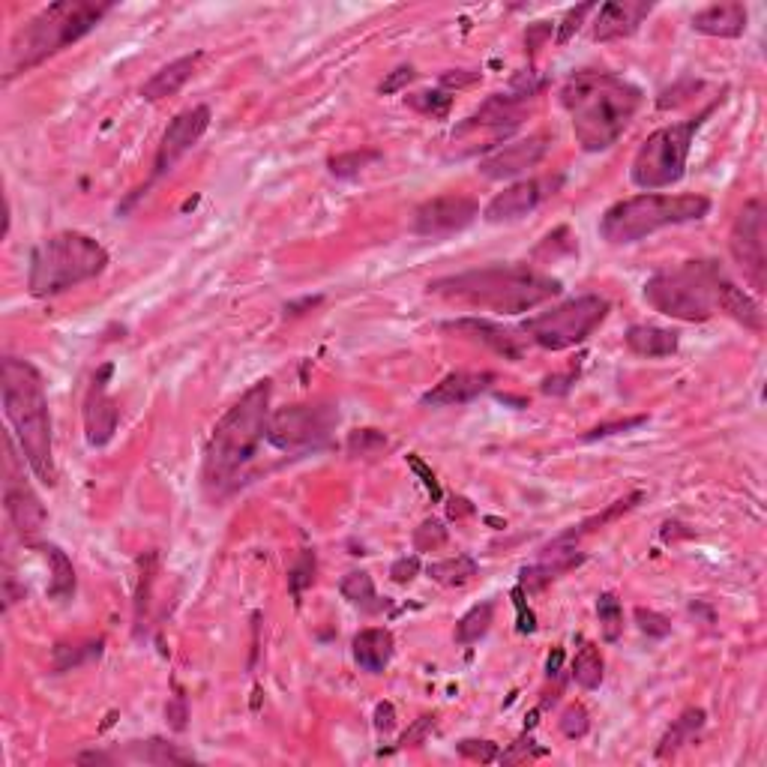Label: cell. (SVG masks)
Here are the masks:
<instances>
[{
    "mask_svg": "<svg viewBox=\"0 0 767 767\" xmlns=\"http://www.w3.org/2000/svg\"><path fill=\"white\" fill-rule=\"evenodd\" d=\"M711 111H714V105L705 108L693 120L672 123V126H663L654 135H648V141L639 147V153L633 159V168H630L633 183L645 192H657V189H666V186L678 183L687 174V159H690V150H693V138H696L699 126L711 117Z\"/></svg>",
    "mask_w": 767,
    "mask_h": 767,
    "instance_id": "9",
    "label": "cell"
},
{
    "mask_svg": "<svg viewBox=\"0 0 767 767\" xmlns=\"http://www.w3.org/2000/svg\"><path fill=\"white\" fill-rule=\"evenodd\" d=\"M417 573H420V558L417 555H405V558L393 561V567H390V579L396 585H411L417 579Z\"/></svg>",
    "mask_w": 767,
    "mask_h": 767,
    "instance_id": "50",
    "label": "cell"
},
{
    "mask_svg": "<svg viewBox=\"0 0 767 767\" xmlns=\"http://www.w3.org/2000/svg\"><path fill=\"white\" fill-rule=\"evenodd\" d=\"M513 603H516V609H519V633H534V630H537V618H534V612L528 609L525 591H522V588L513 591Z\"/></svg>",
    "mask_w": 767,
    "mask_h": 767,
    "instance_id": "54",
    "label": "cell"
},
{
    "mask_svg": "<svg viewBox=\"0 0 767 767\" xmlns=\"http://www.w3.org/2000/svg\"><path fill=\"white\" fill-rule=\"evenodd\" d=\"M339 423V411L330 402H315V405H291L279 408L270 414L267 426V441L282 450V453H309L321 450L333 429Z\"/></svg>",
    "mask_w": 767,
    "mask_h": 767,
    "instance_id": "11",
    "label": "cell"
},
{
    "mask_svg": "<svg viewBox=\"0 0 767 767\" xmlns=\"http://www.w3.org/2000/svg\"><path fill=\"white\" fill-rule=\"evenodd\" d=\"M429 294L504 315H522L561 294V279L528 264H495L429 282Z\"/></svg>",
    "mask_w": 767,
    "mask_h": 767,
    "instance_id": "3",
    "label": "cell"
},
{
    "mask_svg": "<svg viewBox=\"0 0 767 767\" xmlns=\"http://www.w3.org/2000/svg\"><path fill=\"white\" fill-rule=\"evenodd\" d=\"M735 282L723 273L717 261H687L654 273L645 282V300L678 321H708L723 312Z\"/></svg>",
    "mask_w": 767,
    "mask_h": 767,
    "instance_id": "6",
    "label": "cell"
},
{
    "mask_svg": "<svg viewBox=\"0 0 767 767\" xmlns=\"http://www.w3.org/2000/svg\"><path fill=\"white\" fill-rule=\"evenodd\" d=\"M447 513H450V519H462V516H471L474 507H471V501H465V498H450Z\"/></svg>",
    "mask_w": 767,
    "mask_h": 767,
    "instance_id": "58",
    "label": "cell"
},
{
    "mask_svg": "<svg viewBox=\"0 0 767 767\" xmlns=\"http://www.w3.org/2000/svg\"><path fill=\"white\" fill-rule=\"evenodd\" d=\"M645 423H648V417H645V414H639V417H630V420L600 423V426H594L591 432H585L582 438H585V441H597V438H609V435H621V432L639 429V426H645Z\"/></svg>",
    "mask_w": 767,
    "mask_h": 767,
    "instance_id": "47",
    "label": "cell"
},
{
    "mask_svg": "<svg viewBox=\"0 0 767 767\" xmlns=\"http://www.w3.org/2000/svg\"><path fill=\"white\" fill-rule=\"evenodd\" d=\"M588 729H591V717H588V711H585L582 705H570V708L561 714V732H564V738L579 741V738L588 735Z\"/></svg>",
    "mask_w": 767,
    "mask_h": 767,
    "instance_id": "43",
    "label": "cell"
},
{
    "mask_svg": "<svg viewBox=\"0 0 767 767\" xmlns=\"http://www.w3.org/2000/svg\"><path fill=\"white\" fill-rule=\"evenodd\" d=\"M564 186V177L555 174V177H534V180H522V183H513L507 186L504 192H498L486 210H483V219L492 222V225H501V222H516L528 213H534L543 201H549L552 195H558V189Z\"/></svg>",
    "mask_w": 767,
    "mask_h": 767,
    "instance_id": "14",
    "label": "cell"
},
{
    "mask_svg": "<svg viewBox=\"0 0 767 767\" xmlns=\"http://www.w3.org/2000/svg\"><path fill=\"white\" fill-rule=\"evenodd\" d=\"M561 105L573 120V135L588 153L609 150L642 108V90L603 69H582L561 87Z\"/></svg>",
    "mask_w": 767,
    "mask_h": 767,
    "instance_id": "1",
    "label": "cell"
},
{
    "mask_svg": "<svg viewBox=\"0 0 767 767\" xmlns=\"http://www.w3.org/2000/svg\"><path fill=\"white\" fill-rule=\"evenodd\" d=\"M408 465H411V471H414V474L423 480V486L429 489L432 501H441V498H444V492H441V483H438V480H435V474L426 468V462H423L420 456H414V453H411V456H408Z\"/></svg>",
    "mask_w": 767,
    "mask_h": 767,
    "instance_id": "52",
    "label": "cell"
},
{
    "mask_svg": "<svg viewBox=\"0 0 767 767\" xmlns=\"http://www.w3.org/2000/svg\"><path fill=\"white\" fill-rule=\"evenodd\" d=\"M165 720H168V726H171L174 732H186V726H189V702H186V696H183L180 690L168 699V705H165Z\"/></svg>",
    "mask_w": 767,
    "mask_h": 767,
    "instance_id": "48",
    "label": "cell"
},
{
    "mask_svg": "<svg viewBox=\"0 0 767 767\" xmlns=\"http://www.w3.org/2000/svg\"><path fill=\"white\" fill-rule=\"evenodd\" d=\"M597 618H600V630H603V639H606V642H618V639L624 636V606H621V600H618L612 591L600 594V600H597Z\"/></svg>",
    "mask_w": 767,
    "mask_h": 767,
    "instance_id": "35",
    "label": "cell"
},
{
    "mask_svg": "<svg viewBox=\"0 0 767 767\" xmlns=\"http://www.w3.org/2000/svg\"><path fill=\"white\" fill-rule=\"evenodd\" d=\"M711 213V201L705 195H663L645 192L612 204L600 219V237L612 246H630L651 237L660 228L699 222Z\"/></svg>",
    "mask_w": 767,
    "mask_h": 767,
    "instance_id": "8",
    "label": "cell"
},
{
    "mask_svg": "<svg viewBox=\"0 0 767 767\" xmlns=\"http://www.w3.org/2000/svg\"><path fill=\"white\" fill-rule=\"evenodd\" d=\"M606 663H603V654L594 648V645H585L576 660H573V681L582 687V690H597L606 678Z\"/></svg>",
    "mask_w": 767,
    "mask_h": 767,
    "instance_id": "33",
    "label": "cell"
},
{
    "mask_svg": "<svg viewBox=\"0 0 767 767\" xmlns=\"http://www.w3.org/2000/svg\"><path fill=\"white\" fill-rule=\"evenodd\" d=\"M477 561L471 555H456V558H444V561H432L426 567L429 579L444 585V588H459L465 582H471L477 576Z\"/></svg>",
    "mask_w": 767,
    "mask_h": 767,
    "instance_id": "31",
    "label": "cell"
},
{
    "mask_svg": "<svg viewBox=\"0 0 767 767\" xmlns=\"http://www.w3.org/2000/svg\"><path fill=\"white\" fill-rule=\"evenodd\" d=\"M492 621H495V606L492 603H480L474 606L471 612H465L456 624V645H474L480 642L489 630H492Z\"/></svg>",
    "mask_w": 767,
    "mask_h": 767,
    "instance_id": "32",
    "label": "cell"
},
{
    "mask_svg": "<svg viewBox=\"0 0 767 767\" xmlns=\"http://www.w3.org/2000/svg\"><path fill=\"white\" fill-rule=\"evenodd\" d=\"M207 126H210V108L207 105H195V108L180 111L168 123V129L162 132V141H159V150H156V159H153V180L165 177L201 141Z\"/></svg>",
    "mask_w": 767,
    "mask_h": 767,
    "instance_id": "15",
    "label": "cell"
},
{
    "mask_svg": "<svg viewBox=\"0 0 767 767\" xmlns=\"http://www.w3.org/2000/svg\"><path fill=\"white\" fill-rule=\"evenodd\" d=\"M636 624H639V630L648 636V639H666L669 633H672V624H669V618H663L660 612H654V609H636Z\"/></svg>",
    "mask_w": 767,
    "mask_h": 767,
    "instance_id": "45",
    "label": "cell"
},
{
    "mask_svg": "<svg viewBox=\"0 0 767 767\" xmlns=\"http://www.w3.org/2000/svg\"><path fill=\"white\" fill-rule=\"evenodd\" d=\"M381 153H375V150H351V153H339V156H333L327 165H330V174L333 177H354V174H360L369 162H375Z\"/></svg>",
    "mask_w": 767,
    "mask_h": 767,
    "instance_id": "38",
    "label": "cell"
},
{
    "mask_svg": "<svg viewBox=\"0 0 767 767\" xmlns=\"http://www.w3.org/2000/svg\"><path fill=\"white\" fill-rule=\"evenodd\" d=\"M447 543V528L438 519H426L417 531H414V546L417 552H432L438 546Z\"/></svg>",
    "mask_w": 767,
    "mask_h": 767,
    "instance_id": "42",
    "label": "cell"
},
{
    "mask_svg": "<svg viewBox=\"0 0 767 767\" xmlns=\"http://www.w3.org/2000/svg\"><path fill=\"white\" fill-rule=\"evenodd\" d=\"M99 654H102V639L84 642V645H57V648H54L51 666H54V672L60 675V672L78 669V666H84V663H90V660H99Z\"/></svg>",
    "mask_w": 767,
    "mask_h": 767,
    "instance_id": "34",
    "label": "cell"
},
{
    "mask_svg": "<svg viewBox=\"0 0 767 767\" xmlns=\"http://www.w3.org/2000/svg\"><path fill=\"white\" fill-rule=\"evenodd\" d=\"M0 393H3V414L21 447V459L30 465L39 483L54 486L57 471H54L51 417H48V396H45L42 375L27 360L3 357Z\"/></svg>",
    "mask_w": 767,
    "mask_h": 767,
    "instance_id": "4",
    "label": "cell"
},
{
    "mask_svg": "<svg viewBox=\"0 0 767 767\" xmlns=\"http://www.w3.org/2000/svg\"><path fill=\"white\" fill-rule=\"evenodd\" d=\"M582 564H585V552H579L573 540L558 537L540 552V558L531 567H522L519 588L525 594H537V591H543L546 585H552L555 579H561L564 573H570Z\"/></svg>",
    "mask_w": 767,
    "mask_h": 767,
    "instance_id": "18",
    "label": "cell"
},
{
    "mask_svg": "<svg viewBox=\"0 0 767 767\" xmlns=\"http://www.w3.org/2000/svg\"><path fill=\"white\" fill-rule=\"evenodd\" d=\"M642 501V492H633V495H627V498H621V501H615L609 510H603L600 516H594V519H588V522H582L579 528H573V531H567V534H561L564 540H579L582 534H591V531H600V528H606L609 522H615L618 516H624L627 510H633L636 504Z\"/></svg>",
    "mask_w": 767,
    "mask_h": 767,
    "instance_id": "36",
    "label": "cell"
},
{
    "mask_svg": "<svg viewBox=\"0 0 767 767\" xmlns=\"http://www.w3.org/2000/svg\"><path fill=\"white\" fill-rule=\"evenodd\" d=\"M480 216V204L471 195H438L417 207L411 231L420 237H450L465 231Z\"/></svg>",
    "mask_w": 767,
    "mask_h": 767,
    "instance_id": "13",
    "label": "cell"
},
{
    "mask_svg": "<svg viewBox=\"0 0 767 767\" xmlns=\"http://www.w3.org/2000/svg\"><path fill=\"white\" fill-rule=\"evenodd\" d=\"M702 729H705V711H702V708H687V711L669 726V732L663 735V741H660V747H657V759L675 756L681 747L693 744Z\"/></svg>",
    "mask_w": 767,
    "mask_h": 767,
    "instance_id": "28",
    "label": "cell"
},
{
    "mask_svg": "<svg viewBox=\"0 0 767 767\" xmlns=\"http://www.w3.org/2000/svg\"><path fill=\"white\" fill-rule=\"evenodd\" d=\"M495 372H450L441 384H435L429 393L420 396V405L426 408H450V405H468L495 384Z\"/></svg>",
    "mask_w": 767,
    "mask_h": 767,
    "instance_id": "21",
    "label": "cell"
},
{
    "mask_svg": "<svg viewBox=\"0 0 767 767\" xmlns=\"http://www.w3.org/2000/svg\"><path fill=\"white\" fill-rule=\"evenodd\" d=\"M153 573H156V552H147L141 558V579H138V594H135V621L138 624L150 606V591H153V579H156Z\"/></svg>",
    "mask_w": 767,
    "mask_h": 767,
    "instance_id": "39",
    "label": "cell"
},
{
    "mask_svg": "<svg viewBox=\"0 0 767 767\" xmlns=\"http://www.w3.org/2000/svg\"><path fill=\"white\" fill-rule=\"evenodd\" d=\"M432 729H435V717L432 714H423L420 720H414V726L399 738V747L402 750H408V747H420L429 735H432Z\"/></svg>",
    "mask_w": 767,
    "mask_h": 767,
    "instance_id": "49",
    "label": "cell"
},
{
    "mask_svg": "<svg viewBox=\"0 0 767 767\" xmlns=\"http://www.w3.org/2000/svg\"><path fill=\"white\" fill-rule=\"evenodd\" d=\"M627 348L639 357H651V360H660V357H672L678 351V333L675 330H666V327H654V324H636L627 330L624 336Z\"/></svg>",
    "mask_w": 767,
    "mask_h": 767,
    "instance_id": "26",
    "label": "cell"
},
{
    "mask_svg": "<svg viewBox=\"0 0 767 767\" xmlns=\"http://www.w3.org/2000/svg\"><path fill=\"white\" fill-rule=\"evenodd\" d=\"M597 6L594 3H582V6H573V9H567V15H564V21H561V27H558V36H555V42L558 45H567L576 33H579V27H582V21L594 12Z\"/></svg>",
    "mask_w": 767,
    "mask_h": 767,
    "instance_id": "44",
    "label": "cell"
},
{
    "mask_svg": "<svg viewBox=\"0 0 767 767\" xmlns=\"http://www.w3.org/2000/svg\"><path fill=\"white\" fill-rule=\"evenodd\" d=\"M111 363H105L93 381H90V390H87V399H84V432H87V444L90 447H105L114 432H117V420H120V408L117 402L108 396V378H111Z\"/></svg>",
    "mask_w": 767,
    "mask_h": 767,
    "instance_id": "17",
    "label": "cell"
},
{
    "mask_svg": "<svg viewBox=\"0 0 767 767\" xmlns=\"http://www.w3.org/2000/svg\"><path fill=\"white\" fill-rule=\"evenodd\" d=\"M552 30H555V24L552 21H537V24H531L528 27V33H525V45L531 48V54L546 42V39H552Z\"/></svg>",
    "mask_w": 767,
    "mask_h": 767,
    "instance_id": "55",
    "label": "cell"
},
{
    "mask_svg": "<svg viewBox=\"0 0 767 767\" xmlns=\"http://www.w3.org/2000/svg\"><path fill=\"white\" fill-rule=\"evenodd\" d=\"M408 102H411L417 111L432 114V117H447L450 108H453V96H450L447 90H423V93L411 96Z\"/></svg>",
    "mask_w": 767,
    "mask_h": 767,
    "instance_id": "40",
    "label": "cell"
},
{
    "mask_svg": "<svg viewBox=\"0 0 767 767\" xmlns=\"http://www.w3.org/2000/svg\"><path fill=\"white\" fill-rule=\"evenodd\" d=\"M480 81V72L477 69H450V72H444L441 75V87H471V84H477Z\"/></svg>",
    "mask_w": 767,
    "mask_h": 767,
    "instance_id": "53",
    "label": "cell"
},
{
    "mask_svg": "<svg viewBox=\"0 0 767 767\" xmlns=\"http://www.w3.org/2000/svg\"><path fill=\"white\" fill-rule=\"evenodd\" d=\"M444 330L462 336V339H471V342H480L486 348H492L495 354H501L504 360H522L525 357V342L516 336V330L510 327H501L498 321H489V318H456V321H447Z\"/></svg>",
    "mask_w": 767,
    "mask_h": 767,
    "instance_id": "20",
    "label": "cell"
},
{
    "mask_svg": "<svg viewBox=\"0 0 767 767\" xmlns=\"http://www.w3.org/2000/svg\"><path fill=\"white\" fill-rule=\"evenodd\" d=\"M729 249L735 264L744 270V279L762 294L767 285V249H765V204L753 198L744 204L732 225Z\"/></svg>",
    "mask_w": 767,
    "mask_h": 767,
    "instance_id": "12",
    "label": "cell"
},
{
    "mask_svg": "<svg viewBox=\"0 0 767 767\" xmlns=\"http://www.w3.org/2000/svg\"><path fill=\"white\" fill-rule=\"evenodd\" d=\"M456 750H459L462 759L480 762V765H492V762L501 759V750H498V744H492V741H462Z\"/></svg>",
    "mask_w": 767,
    "mask_h": 767,
    "instance_id": "46",
    "label": "cell"
},
{
    "mask_svg": "<svg viewBox=\"0 0 767 767\" xmlns=\"http://www.w3.org/2000/svg\"><path fill=\"white\" fill-rule=\"evenodd\" d=\"M546 153H549V138L546 135H531V138L513 141V144L489 153L486 159H480L477 171L489 180H513V177L537 168Z\"/></svg>",
    "mask_w": 767,
    "mask_h": 767,
    "instance_id": "19",
    "label": "cell"
},
{
    "mask_svg": "<svg viewBox=\"0 0 767 767\" xmlns=\"http://www.w3.org/2000/svg\"><path fill=\"white\" fill-rule=\"evenodd\" d=\"M198 60H201V51L171 60L168 66H162L159 72H153V75L144 81L141 96H144L147 102H159V99H165V96H174V93H177V90H180L189 78H192V72H195Z\"/></svg>",
    "mask_w": 767,
    "mask_h": 767,
    "instance_id": "25",
    "label": "cell"
},
{
    "mask_svg": "<svg viewBox=\"0 0 767 767\" xmlns=\"http://www.w3.org/2000/svg\"><path fill=\"white\" fill-rule=\"evenodd\" d=\"M561 666H564V651H561V648H555V651H552V657H549V663H546L549 678H558V675H561Z\"/></svg>",
    "mask_w": 767,
    "mask_h": 767,
    "instance_id": "59",
    "label": "cell"
},
{
    "mask_svg": "<svg viewBox=\"0 0 767 767\" xmlns=\"http://www.w3.org/2000/svg\"><path fill=\"white\" fill-rule=\"evenodd\" d=\"M270 381H258L249 387L213 426L207 450H204V486L219 498L231 492L249 462L255 459L261 441L267 438L270 426Z\"/></svg>",
    "mask_w": 767,
    "mask_h": 767,
    "instance_id": "2",
    "label": "cell"
},
{
    "mask_svg": "<svg viewBox=\"0 0 767 767\" xmlns=\"http://www.w3.org/2000/svg\"><path fill=\"white\" fill-rule=\"evenodd\" d=\"M393 726H396V708L390 702H381L375 708V729L387 735V732H393Z\"/></svg>",
    "mask_w": 767,
    "mask_h": 767,
    "instance_id": "57",
    "label": "cell"
},
{
    "mask_svg": "<svg viewBox=\"0 0 767 767\" xmlns=\"http://www.w3.org/2000/svg\"><path fill=\"white\" fill-rule=\"evenodd\" d=\"M651 12H654V3H645V0L606 3V6H600V12L594 18V39L597 42H612V39L633 36Z\"/></svg>",
    "mask_w": 767,
    "mask_h": 767,
    "instance_id": "22",
    "label": "cell"
},
{
    "mask_svg": "<svg viewBox=\"0 0 767 767\" xmlns=\"http://www.w3.org/2000/svg\"><path fill=\"white\" fill-rule=\"evenodd\" d=\"M393 651H396L393 633L384 627H369L354 636V660L369 675H381L390 666Z\"/></svg>",
    "mask_w": 767,
    "mask_h": 767,
    "instance_id": "24",
    "label": "cell"
},
{
    "mask_svg": "<svg viewBox=\"0 0 767 767\" xmlns=\"http://www.w3.org/2000/svg\"><path fill=\"white\" fill-rule=\"evenodd\" d=\"M387 444H390L387 435L378 432V429H357V432L348 435V453L354 459H372L381 450H387Z\"/></svg>",
    "mask_w": 767,
    "mask_h": 767,
    "instance_id": "37",
    "label": "cell"
},
{
    "mask_svg": "<svg viewBox=\"0 0 767 767\" xmlns=\"http://www.w3.org/2000/svg\"><path fill=\"white\" fill-rule=\"evenodd\" d=\"M45 552V558L51 561V579H48V597L51 600H69L75 594V570H72V561L66 558L63 549L45 543L39 546Z\"/></svg>",
    "mask_w": 767,
    "mask_h": 767,
    "instance_id": "30",
    "label": "cell"
},
{
    "mask_svg": "<svg viewBox=\"0 0 767 767\" xmlns=\"http://www.w3.org/2000/svg\"><path fill=\"white\" fill-rule=\"evenodd\" d=\"M108 267V252L99 240L81 231H60L36 243L30 252L27 288L33 297H57Z\"/></svg>",
    "mask_w": 767,
    "mask_h": 767,
    "instance_id": "7",
    "label": "cell"
},
{
    "mask_svg": "<svg viewBox=\"0 0 767 767\" xmlns=\"http://www.w3.org/2000/svg\"><path fill=\"white\" fill-rule=\"evenodd\" d=\"M111 9L114 3H96V0H60L45 6L12 36L3 78L9 81L21 72H30L42 60L69 48L72 42L87 36Z\"/></svg>",
    "mask_w": 767,
    "mask_h": 767,
    "instance_id": "5",
    "label": "cell"
},
{
    "mask_svg": "<svg viewBox=\"0 0 767 767\" xmlns=\"http://www.w3.org/2000/svg\"><path fill=\"white\" fill-rule=\"evenodd\" d=\"M114 762H138V765H192L195 759L174 744L165 741H135L123 753H114Z\"/></svg>",
    "mask_w": 767,
    "mask_h": 767,
    "instance_id": "27",
    "label": "cell"
},
{
    "mask_svg": "<svg viewBox=\"0 0 767 767\" xmlns=\"http://www.w3.org/2000/svg\"><path fill=\"white\" fill-rule=\"evenodd\" d=\"M576 378H579V372L549 375V378L543 381V393H549V396H564V393H570V387L576 384Z\"/></svg>",
    "mask_w": 767,
    "mask_h": 767,
    "instance_id": "56",
    "label": "cell"
},
{
    "mask_svg": "<svg viewBox=\"0 0 767 767\" xmlns=\"http://www.w3.org/2000/svg\"><path fill=\"white\" fill-rule=\"evenodd\" d=\"M3 504H6V516L12 522V528L18 531V537L24 543H33L42 528L48 525V513L39 501V495L12 471V459L6 453V480H3Z\"/></svg>",
    "mask_w": 767,
    "mask_h": 767,
    "instance_id": "16",
    "label": "cell"
},
{
    "mask_svg": "<svg viewBox=\"0 0 767 767\" xmlns=\"http://www.w3.org/2000/svg\"><path fill=\"white\" fill-rule=\"evenodd\" d=\"M609 315V300L600 294H582L561 306L540 312L522 324V333L546 351H567L582 345Z\"/></svg>",
    "mask_w": 767,
    "mask_h": 767,
    "instance_id": "10",
    "label": "cell"
},
{
    "mask_svg": "<svg viewBox=\"0 0 767 767\" xmlns=\"http://www.w3.org/2000/svg\"><path fill=\"white\" fill-rule=\"evenodd\" d=\"M414 78H417L414 66H399V69H393V72L381 81V87H378V90H381L384 96H393V93L405 90Z\"/></svg>",
    "mask_w": 767,
    "mask_h": 767,
    "instance_id": "51",
    "label": "cell"
},
{
    "mask_svg": "<svg viewBox=\"0 0 767 767\" xmlns=\"http://www.w3.org/2000/svg\"><path fill=\"white\" fill-rule=\"evenodd\" d=\"M312 582H315V555L306 549V552L300 555V561H297V564L291 567V573H288V588H291L294 597H300Z\"/></svg>",
    "mask_w": 767,
    "mask_h": 767,
    "instance_id": "41",
    "label": "cell"
},
{
    "mask_svg": "<svg viewBox=\"0 0 767 767\" xmlns=\"http://www.w3.org/2000/svg\"><path fill=\"white\" fill-rule=\"evenodd\" d=\"M747 18H750V12H747V6L738 3V0L711 3V6H705L702 12L693 15V30H696V33H705V36L735 39V36H744Z\"/></svg>",
    "mask_w": 767,
    "mask_h": 767,
    "instance_id": "23",
    "label": "cell"
},
{
    "mask_svg": "<svg viewBox=\"0 0 767 767\" xmlns=\"http://www.w3.org/2000/svg\"><path fill=\"white\" fill-rule=\"evenodd\" d=\"M339 594H342L351 606H357V609H363V612H381V609H387V600H378L375 582H372V576L363 573V570L348 573V576L339 582Z\"/></svg>",
    "mask_w": 767,
    "mask_h": 767,
    "instance_id": "29",
    "label": "cell"
}]
</instances>
